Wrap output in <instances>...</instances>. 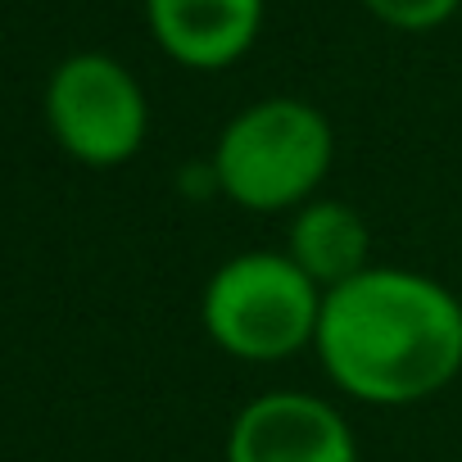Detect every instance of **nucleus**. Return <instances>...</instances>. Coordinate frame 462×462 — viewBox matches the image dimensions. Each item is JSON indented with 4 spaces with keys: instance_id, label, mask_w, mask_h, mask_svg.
<instances>
[{
    "instance_id": "f257e3e1",
    "label": "nucleus",
    "mask_w": 462,
    "mask_h": 462,
    "mask_svg": "<svg viewBox=\"0 0 462 462\" xmlns=\"http://www.w3.org/2000/svg\"><path fill=\"white\" fill-rule=\"evenodd\" d=\"M313 354L367 408H412L462 372V300L412 268H367L322 295Z\"/></svg>"
},
{
    "instance_id": "f03ea898",
    "label": "nucleus",
    "mask_w": 462,
    "mask_h": 462,
    "mask_svg": "<svg viewBox=\"0 0 462 462\" xmlns=\"http://www.w3.org/2000/svg\"><path fill=\"white\" fill-rule=\"evenodd\" d=\"M336 163V132L327 114L295 96L245 105L213 145V186L250 213H295L318 199Z\"/></svg>"
},
{
    "instance_id": "7ed1b4c3",
    "label": "nucleus",
    "mask_w": 462,
    "mask_h": 462,
    "mask_svg": "<svg viewBox=\"0 0 462 462\" xmlns=\"http://www.w3.org/2000/svg\"><path fill=\"white\" fill-rule=\"evenodd\" d=\"M322 291L286 259V250H250L213 268L199 295L204 336L245 363H282L313 349Z\"/></svg>"
},
{
    "instance_id": "20e7f679",
    "label": "nucleus",
    "mask_w": 462,
    "mask_h": 462,
    "mask_svg": "<svg viewBox=\"0 0 462 462\" xmlns=\"http://www.w3.org/2000/svg\"><path fill=\"white\" fill-rule=\"evenodd\" d=\"M46 123L64 154L87 168H118L141 154L150 105L127 64L100 51L69 55L46 87Z\"/></svg>"
},
{
    "instance_id": "39448f33",
    "label": "nucleus",
    "mask_w": 462,
    "mask_h": 462,
    "mask_svg": "<svg viewBox=\"0 0 462 462\" xmlns=\"http://www.w3.org/2000/svg\"><path fill=\"white\" fill-rule=\"evenodd\" d=\"M226 462H358V439L336 403L304 390H273L236 412Z\"/></svg>"
},
{
    "instance_id": "423d86ee",
    "label": "nucleus",
    "mask_w": 462,
    "mask_h": 462,
    "mask_svg": "<svg viewBox=\"0 0 462 462\" xmlns=\"http://www.w3.org/2000/svg\"><path fill=\"white\" fill-rule=\"evenodd\" d=\"M268 0H145V23L159 51L195 73L241 64L263 32Z\"/></svg>"
},
{
    "instance_id": "0eeeda50",
    "label": "nucleus",
    "mask_w": 462,
    "mask_h": 462,
    "mask_svg": "<svg viewBox=\"0 0 462 462\" xmlns=\"http://www.w3.org/2000/svg\"><path fill=\"white\" fill-rule=\"evenodd\" d=\"M367 254H372V231L354 204L318 195L304 208H295L291 231H286V259L322 295L354 282L358 273H367L372 268Z\"/></svg>"
},
{
    "instance_id": "6e6552de",
    "label": "nucleus",
    "mask_w": 462,
    "mask_h": 462,
    "mask_svg": "<svg viewBox=\"0 0 462 462\" xmlns=\"http://www.w3.org/2000/svg\"><path fill=\"white\" fill-rule=\"evenodd\" d=\"M462 0H363V10L394 32H435L457 14Z\"/></svg>"
}]
</instances>
